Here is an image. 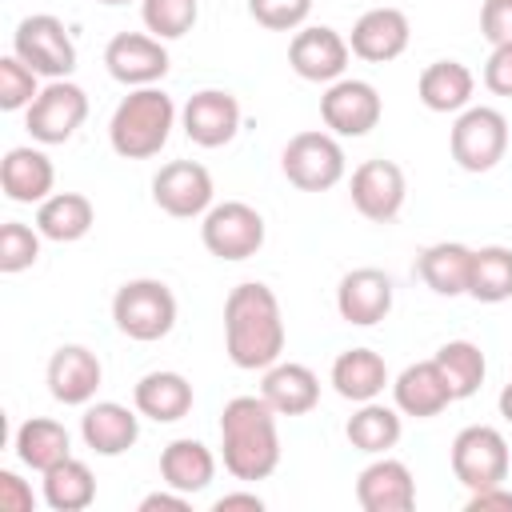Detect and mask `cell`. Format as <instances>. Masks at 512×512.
<instances>
[{"label":"cell","mask_w":512,"mask_h":512,"mask_svg":"<svg viewBox=\"0 0 512 512\" xmlns=\"http://www.w3.org/2000/svg\"><path fill=\"white\" fill-rule=\"evenodd\" d=\"M356 504L364 512H408L416 504V476L396 456H376L356 476Z\"/></svg>","instance_id":"d6986e66"},{"label":"cell","mask_w":512,"mask_h":512,"mask_svg":"<svg viewBox=\"0 0 512 512\" xmlns=\"http://www.w3.org/2000/svg\"><path fill=\"white\" fill-rule=\"evenodd\" d=\"M392 300H396L392 276L384 268H372V264L344 272L336 284V312L344 324H356V328L380 324L392 312Z\"/></svg>","instance_id":"e0dca14e"},{"label":"cell","mask_w":512,"mask_h":512,"mask_svg":"<svg viewBox=\"0 0 512 512\" xmlns=\"http://www.w3.org/2000/svg\"><path fill=\"white\" fill-rule=\"evenodd\" d=\"M188 508H192V496H184L168 484H164V492H148L140 500V512H188Z\"/></svg>","instance_id":"ee69618b"},{"label":"cell","mask_w":512,"mask_h":512,"mask_svg":"<svg viewBox=\"0 0 512 512\" xmlns=\"http://www.w3.org/2000/svg\"><path fill=\"white\" fill-rule=\"evenodd\" d=\"M88 120V92L72 80H48L40 96L24 108V124L36 144H64Z\"/></svg>","instance_id":"30bf717a"},{"label":"cell","mask_w":512,"mask_h":512,"mask_svg":"<svg viewBox=\"0 0 512 512\" xmlns=\"http://www.w3.org/2000/svg\"><path fill=\"white\" fill-rule=\"evenodd\" d=\"M328 380H332L336 396H344V400H352V404L380 400V392L392 384L384 356L372 352V348H344V352L332 360Z\"/></svg>","instance_id":"484cf974"},{"label":"cell","mask_w":512,"mask_h":512,"mask_svg":"<svg viewBox=\"0 0 512 512\" xmlns=\"http://www.w3.org/2000/svg\"><path fill=\"white\" fill-rule=\"evenodd\" d=\"M0 508H4V512H32V508H36L32 484L20 480L12 468H0Z\"/></svg>","instance_id":"b9f144b4"},{"label":"cell","mask_w":512,"mask_h":512,"mask_svg":"<svg viewBox=\"0 0 512 512\" xmlns=\"http://www.w3.org/2000/svg\"><path fill=\"white\" fill-rule=\"evenodd\" d=\"M468 272H472V248L460 240H440L428 244L416 256V276L424 280V288H432L436 296H468Z\"/></svg>","instance_id":"f1b7e54d"},{"label":"cell","mask_w":512,"mask_h":512,"mask_svg":"<svg viewBox=\"0 0 512 512\" xmlns=\"http://www.w3.org/2000/svg\"><path fill=\"white\" fill-rule=\"evenodd\" d=\"M468 512H512V492L504 484H492V488H480V492H468Z\"/></svg>","instance_id":"7bdbcfd3"},{"label":"cell","mask_w":512,"mask_h":512,"mask_svg":"<svg viewBox=\"0 0 512 512\" xmlns=\"http://www.w3.org/2000/svg\"><path fill=\"white\" fill-rule=\"evenodd\" d=\"M44 380H48V392L56 404H68V408H84L96 400V388L104 380V364L92 348L84 344H60L52 356H48V368H44Z\"/></svg>","instance_id":"ac0fdd59"},{"label":"cell","mask_w":512,"mask_h":512,"mask_svg":"<svg viewBox=\"0 0 512 512\" xmlns=\"http://www.w3.org/2000/svg\"><path fill=\"white\" fill-rule=\"evenodd\" d=\"M80 440L96 456H124L140 440V412L116 400H92L80 416Z\"/></svg>","instance_id":"44dd1931"},{"label":"cell","mask_w":512,"mask_h":512,"mask_svg":"<svg viewBox=\"0 0 512 512\" xmlns=\"http://www.w3.org/2000/svg\"><path fill=\"white\" fill-rule=\"evenodd\" d=\"M96 4H108V8H116V4H128V0H96Z\"/></svg>","instance_id":"7dc6e473"},{"label":"cell","mask_w":512,"mask_h":512,"mask_svg":"<svg viewBox=\"0 0 512 512\" xmlns=\"http://www.w3.org/2000/svg\"><path fill=\"white\" fill-rule=\"evenodd\" d=\"M112 324L120 336L136 340V344H152L164 340L176 328V296L164 280L156 276H136L124 280L112 296Z\"/></svg>","instance_id":"277c9868"},{"label":"cell","mask_w":512,"mask_h":512,"mask_svg":"<svg viewBox=\"0 0 512 512\" xmlns=\"http://www.w3.org/2000/svg\"><path fill=\"white\" fill-rule=\"evenodd\" d=\"M384 116V100L376 92V84L356 80V76H340L324 88L320 96V120L332 136H368Z\"/></svg>","instance_id":"8fae6325"},{"label":"cell","mask_w":512,"mask_h":512,"mask_svg":"<svg viewBox=\"0 0 512 512\" xmlns=\"http://www.w3.org/2000/svg\"><path fill=\"white\" fill-rule=\"evenodd\" d=\"M152 200L160 212L176 220H196L216 204L212 172L200 160H168L152 176Z\"/></svg>","instance_id":"7c38bea8"},{"label":"cell","mask_w":512,"mask_h":512,"mask_svg":"<svg viewBox=\"0 0 512 512\" xmlns=\"http://www.w3.org/2000/svg\"><path fill=\"white\" fill-rule=\"evenodd\" d=\"M140 20L160 40H180L200 20V0H140Z\"/></svg>","instance_id":"d590c367"},{"label":"cell","mask_w":512,"mask_h":512,"mask_svg":"<svg viewBox=\"0 0 512 512\" xmlns=\"http://www.w3.org/2000/svg\"><path fill=\"white\" fill-rule=\"evenodd\" d=\"M220 460L236 480H268L280 468L276 408L264 396H232L220 412Z\"/></svg>","instance_id":"7a4b0ae2"},{"label":"cell","mask_w":512,"mask_h":512,"mask_svg":"<svg viewBox=\"0 0 512 512\" xmlns=\"http://www.w3.org/2000/svg\"><path fill=\"white\" fill-rule=\"evenodd\" d=\"M180 128L196 148H224L240 132V100L224 88H200L180 108Z\"/></svg>","instance_id":"2e32d148"},{"label":"cell","mask_w":512,"mask_h":512,"mask_svg":"<svg viewBox=\"0 0 512 512\" xmlns=\"http://www.w3.org/2000/svg\"><path fill=\"white\" fill-rule=\"evenodd\" d=\"M392 404L400 408V416L432 420L448 404H456V396H452V384L444 380V372H440L436 360H416V364H408L392 380Z\"/></svg>","instance_id":"7402d4cb"},{"label":"cell","mask_w":512,"mask_h":512,"mask_svg":"<svg viewBox=\"0 0 512 512\" xmlns=\"http://www.w3.org/2000/svg\"><path fill=\"white\" fill-rule=\"evenodd\" d=\"M176 116L180 112L160 84L128 88V96L116 104V112L108 120V144L124 160H148L168 144Z\"/></svg>","instance_id":"3957f363"},{"label":"cell","mask_w":512,"mask_h":512,"mask_svg":"<svg viewBox=\"0 0 512 512\" xmlns=\"http://www.w3.org/2000/svg\"><path fill=\"white\" fill-rule=\"evenodd\" d=\"M160 480L184 496H196L204 492L212 480H216V456L204 440H192V436H180L172 444H164L160 452Z\"/></svg>","instance_id":"4316f807"},{"label":"cell","mask_w":512,"mask_h":512,"mask_svg":"<svg viewBox=\"0 0 512 512\" xmlns=\"http://www.w3.org/2000/svg\"><path fill=\"white\" fill-rule=\"evenodd\" d=\"M96 208L84 192H52L44 204H36V228L52 244H76L92 232Z\"/></svg>","instance_id":"f546056e"},{"label":"cell","mask_w":512,"mask_h":512,"mask_svg":"<svg viewBox=\"0 0 512 512\" xmlns=\"http://www.w3.org/2000/svg\"><path fill=\"white\" fill-rule=\"evenodd\" d=\"M40 228H28L20 220H4L0 228V272L4 276H16L24 268H32L40 260Z\"/></svg>","instance_id":"8d00e7d4"},{"label":"cell","mask_w":512,"mask_h":512,"mask_svg":"<svg viewBox=\"0 0 512 512\" xmlns=\"http://www.w3.org/2000/svg\"><path fill=\"white\" fill-rule=\"evenodd\" d=\"M480 36L496 44H512V0H484L480 4Z\"/></svg>","instance_id":"ab89813d"},{"label":"cell","mask_w":512,"mask_h":512,"mask_svg":"<svg viewBox=\"0 0 512 512\" xmlns=\"http://www.w3.org/2000/svg\"><path fill=\"white\" fill-rule=\"evenodd\" d=\"M96 500V476L84 460L68 456L44 472V504L52 512H84Z\"/></svg>","instance_id":"d6a6232c"},{"label":"cell","mask_w":512,"mask_h":512,"mask_svg":"<svg viewBox=\"0 0 512 512\" xmlns=\"http://www.w3.org/2000/svg\"><path fill=\"white\" fill-rule=\"evenodd\" d=\"M468 296L480 300V304H504V300H512V248H504V244L472 248Z\"/></svg>","instance_id":"836d02e7"},{"label":"cell","mask_w":512,"mask_h":512,"mask_svg":"<svg viewBox=\"0 0 512 512\" xmlns=\"http://www.w3.org/2000/svg\"><path fill=\"white\" fill-rule=\"evenodd\" d=\"M36 96H40V76H36L16 52H8V56L0 60V108H4V112H20V108H28Z\"/></svg>","instance_id":"74e56055"},{"label":"cell","mask_w":512,"mask_h":512,"mask_svg":"<svg viewBox=\"0 0 512 512\" xmlns=\"http://www.w3.org/2000/svg\"><path fill=\"white\" fill-rule=\"evenodd\" d=\"M352 208L372 220V224H392L408 200V180H404V168L396 160H364L356 172H352Z\"/></svg>","instance_id":"5bb4252c"},{"label":"cell","mask_w":512,"mask_h":512,"mask_svg":"<svg viewBox=\"0 0 512 512\" xmlns=\"http://www.w3.org/2000/svg\"><path fill=\"white\" fill-rule=\"evenodd\" d=\"M472 92L476 76L460 60H432L416 80V96L428 112H464L472 104Z\"/></svg>","instance_id":"83f0119b"},{"label":"cell","mask_w":512,"mask_h":512,"mask_svg":"<svg viewBox=\"0 0 512 512\" xmlns=\"http://www.w3.org/2000/svg\"><path fill=\"white\" fill-rule=\"evenodd\" d=\"M232 508H248V512H264V496H256V492H224L216 504H212V512H232Z\"/></svg>","instance_id":"f6af8a7d"},{"label":"cell","mask_w":512,"mask_h":512,"mask_svg":"<svg viewBox=\"0 0 512 512\" xmlns=\"http://www.w3.org/2000/svg\"><path fill=\"white\" fill-rule=\"evenodd\" d=\"M496 408H500V416H504V420L512 424V380H508V384L500 388V400H496Z\"/></svg>","instance_id":"bcb514c9"},{"label":"cell","mask_w":512,"mask_h":512,"mask_svg":"<svg viewBox=\"0 0 512 512\" xmlns=\"http://www.w3.org/2000/svg\"><path fill=\"white\" fill-rule=\"evenodd\" d=\"M192 384L188 376L180 372H168V368H156V372H144L132 388V408L156 424H176L192 412Z\"/></svg>","instance_id":"d4e9b609"},{"label":"cell","mask_w":512,"mask_h":512,"mask_svg":"<svg viewBox=\"0 0 512 512\" xmlns=\"http://www.w3.org/2000/svg\"><path fill=\"white\" fill-rule=\"evenodd\" d=\"M168 48L152 32H116L104 48V68L124 88H148L168 76Z\"/></svg>","instance_id":"4fadbf2b"},{"label":"cell","mask_w":512,"mask_h":512,"mask_svg":"<svg viewBox=\"0 0 512 512\" xmlns=\"http://www.w3.org/2000/svg\"><path fill=\"white\" fill-rule=\"evenodd\" d=\"M312 0H248V16L268 32H296L304 28Z\"/></svg>","instance_id":"f35d334b"},{"label":"cell","mask_w":512,"mask_h":512,"mask_svg":"<svg viewBox=\"0 0 512 512\" xmlns=\"http://www.w3.org/2000/svg\"><path fill=\"white\" fill-rule=\"evenodd\" d=\"M12 52L36 72V76H48V80H68L72 68H76V44H72V32L64 28L60 16L52 12H36V16H24L12 32Z\"/></svg>","instance_id":"ba28073f"},{"label":"cell","mask_w":512,"mask_h":512,"mask_svg":"<svg viewBox=\"0 0 512 512\" xmlns=\"http://www.w3.org/2000/svg\"><path fill=\"white\" fill-rule=\"evenodd\" d=\"M260 396L276 408V416H304L320 404V376L308 364L276 360L272 368H264Z\"/></svg>","instance_id":"cb8c5ba5"},{"label":"cell","mask_w":512,"mask_h":512,"mask_svg":"<svg viewBox=\"0 0 512 512\" xmlns=\"http://www.w3.org/2000/svg\"><path fill=\"white\" fill-rule=\"evenodd\" d=\"M400 432H404V420H400V408L396 404H380V400H364L348 424H344V436L356 452L364 456H384L400 444Z\"/></svg>","instance_id":"1f68e13d"},{"label":"cell","mask_w":512,"mask_h":512,"mask_svg":"<svg viewBox=\"0 0 512 512\" xmlns=\"http://www.w3.org/2000/svg\"><path fill=\"white\" fill-rule=\"evenodd\" d=\"M348 36H340L336 28L328 24H304L292 32L288 40V64L300 80H312V84H332L344 76L348 68Z\"/></svg>","instance_id":"9a60e30c"},{"label":"cell","mask_w":512,"mask_h":512,"mask_svg":"<svg viewBox=\"0 0 512 512\" xmlns=\"http://www.w3.org/2000/svg\"><path fill=\"white\" fill-rule=\"evenodd\" d=\"M344 168H348V160H344L340 136L320 132V128L296 132L284 144V152H280V172L300 192H328V188H336L344 180Z\"/></svg>","instance_id":"8992f818"},{"label":"cell","mask_w":512,"mask_h":512,"mask_svg":"<svg viewBox=\"0 0 512 512\" xmlns=\"http://www.w3.org/2000/svg\"><path fill=\"white\" fill-rule=\"evenodd\" d=\"M448 460H452V476H456L468 492L504 484V480H508V468H512L508 440H504V432L492 428V424H468V428H460L456 440H452Z\"/></svg>","instance_id":"52a82bcc"},{"label":"cell","mask_w":512,"mask_h":512,"mask_svg":"<svg viewBox=\"0 0 512 512\" xmlns=\"http://www.w3.org/2000/svg\"><path fill=\"white\" fill-rule=\"evenodd\" d=\"M224 352L244 372H264L284 352V312L268 284L244 280L224 300Z\"/></svg>","instance_id":"6da1fadb"},{"label":"cell","mask_w":512,"mask_h":512,"mask_svg":"<svg viewBox=\"0 0 512 512\" xmlns=\"http://www.w3.org/2000/svg\"><path fill=\"white\" fill-rule=\"evenodd\" d=\"M448 152L464 172H492L508 152V120L500 108L468 104L456 112L448 132Z\"/></svg>","instance_id":"5b68a950"},{"label":"cell","mask_w":512,"mask_h":512,"mask_svg":"<svg viewBox=\"0 0 512 512\" xmlns=\"http://www.w3.org/2000/svg\"><path fill=\"white\" fill-rule=\"evenodd\" d=\"M12 448H16V460H20L24 468H32V472L44 476L48 468H56L60 460L72 456V436H68V428H64L60 420H52V416H32V420H24V424L16 428Z\"/></svg>","instance_id":"4dcf8cb0"},{"label":"cell","mask_w":512,"mask_h":512,"mask_svg":"<svg viewBox=\"0 0 512 512\" xmlns=\"http://www.w3.org/2000/svg\"><path fill=\"white\" fill-rule=\"evenodd\" d=\"M0 188L12 204H44L56 188V168H52L48 152L32 148V144L8 148L0 160Z\"/></svg>","instance_id":"603a6c76"},{"label":"cell","mask_w":512,"mask_h":512,"mask_svg":"<svg viewBox=\"0 0 512 512\" xmlns=\"http://www.w3.org/2000/svg\"><path fill=\"white\" fill-rule=\"evenodd\" d=\"M484 88L496 96H512V44H496L484 60Z\"/></svg>","instance_id":"60d3db41"},{"label":"cell","mask_w":512,"mask_h":512,"mask_svg":"<svg viewBox=\"0 0 512 512\" xmlns=\"http://www.w3.org/2000/svg\"><path fill=\"white\" fill-rule=\"evenodd\" d=\"M432 360L440 364V372L452 384V396L456 400L476 396L480 384H484V376H488V360H484L480 344H472V340H448V344L436 348Z\"/></svg>","instance_id":"e575fe53"},{"label":"cell","mask_w":512,"mask_h":512,"mask_svg":"<svg viewBox=\"0 0 512 512\" xmlns=\"http://www.w3.org/2000/svg\"><path fill=\"white\" fill-rule=\"evenodd\" d=\"M200 240L216 260H248L264 248V216L244 200L212 204L200 216Z\"/></svg>","instance_id":"9c48e42d"},{"label":"cell","mask_w":512,"mask_h":512,"mask_svg":"<svg viewBox=\"0 0 512 512\" xmlns=\"http://www.w3.org/2000/svg\"><path fill=\"white\" fill-rule=\"evenodd\" d=\"M408 40H412V24H408V16H404L400 8H392V4L368 8V12L352 24V32H348L352 56H360V60H368V64H388V60L404 56Z\"/></svg>","instance_id":"ffe728a7"}]
</instances>
